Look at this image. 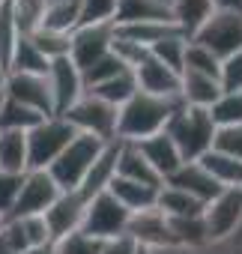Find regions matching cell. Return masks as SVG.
<instances>
[{
	"instance_id": "obj_1",
	"label": "cell",
	"mask_w": 242,
	"mask_h": 254,
	"mask_svg": "<svg viewBox=\"0 0 242 254\" xmlns=\"http://www.w3.org/2000/svg\"><path fill=\"white\" fill-rule=\"evenodd\" d=\"M182 108V99H159L147 93H135L117 114V141L138 144L144 138H153L165 132L168 120Z\"/></svg>"
},
{
	"instance_id": "obj_2",
	"label": "cell",
	"mask_w": 242,
	"mask_h": 254,
	"mask_svg": "<svg viewBox=\"0 0 242 254\" xmlns=\"http://www.w3.org/2000/svg\"><path fill=\"white\" fill-rule=\"evenodd\" d=\"M168 138L174 141V147L180 150L182 162H197L203 153L212 150V138H215V123L209 117V111L203 108H180L168 126H165Z\"/></svg>"
},
{
	"instance_id": "obj_3",
	"label": "cell",
	"mask_w": 242,
	"mask_h": 254,
	"mask_svg": "<svg viewBox=\"0 0 242 254\" xmlns=\"http://www.w3.org/2000/svg\"><path fill=\"white\" fill-rule=\"evenodd\" d=\"M105 147H108V144H102V141L93 138V135H75L72 144L48 165V177L57 183L60 191L78 189V186L87 180V174L93 171V165L99 162V156L105 153Z\"/></svg>"
},
{
	"instance_id": "obj_4",
	"label": "cell",
	"mask_w": 242,
	"mask_h": 254,
	"mask_svg": "<svg viewBox=\"0 0 242 254\" xmlns=\"http://www.w3.org/2000/svg\"><path fill=\"white\" fill-rule=\"evenodd\" d=\"M78 132L63 117H48L27 132V171H48V165L72 144Z\"/></svg>"
},
{
	"instance_id": "obj_5",
	"label": "cell",
	"mask_w": 242,
	"mask_h": 254,
	"mask_svg": "<svg viewBox=\"0 0 242 254\" xmlns=\"http://www.w3.org/2000/svg\"><path fill=\"white\" fill-rule=\"evenodd\" d=\"M188 42L206 48L209 54H215L218 60L242 51V12H227V9H215L191 36Z\"/></svg>"
},
{
	"instance_id": "obj_6",
	"label": "cell",
	"mask_w": 242,
	"mask_h": 254,
	"mask_svg": "<svg viewBox=\"0 0 242 254\" xmlns=\"http://www.w3.org/2000/svg\"><path fill=\"white\" fill-rule=\"evenodd\" d=\"M129 209L120 203L108 189H102L84 209V218L78 224L81 233L105 242V239H114V236H123L126 233V224H129Z\"/></svg>"
},
{
	"instance_id": "obj_7",
	"label": "cell",
	"mask_w": 242,
	"mask_h": 254,
	"mask_svg": "<svg viewBox=\"0 0 242 254\" xmlns=\"http://www.w3.org/2000/svg\"><path fill=\"white\" fill-rule=\"evenodd\" d=\"M117 114H120L117 108L105 105L102 99H96L90 93H84L63 114V120L72 126L78 135H93L102 144H111V141H117Z\"/></svg>"
},
{
	"instance_id": "obj_8",
	"label": "cell",
	"mask_w": 242,
	"mask_h": 254,
	"mask_svg": "<svg viewBox=\"0 0 242 254\" xmlns=\"http://www.w3.org/2000/svg\"><path fill=\"white\" fill-rule=\"evenodd\" d=\"M200 221H203L209 248L227 242L233 230L242 224V189H221L209 203H203Z\"/></svg>"
},
{
	"instance_id": "obj_9",
	"label": "cell",
	"mask_w": 242,
	"mask_h": 254,
	"mask_svg": "<svg viewBox=\"0 0 242 254\" xmlns=\"http://www.w3.org/2000/svg\"><path fill=\"white\" fill-rule=\"evenodd\" d=\"M57 197H60V189L48 177V171H27L21 177V189H18V197H15V206H12L9 218L45 215L54 206Z\"/></svg>"
},
{
	"instance_id": "obj_10",
	"label": "cell",
	"mask_w": 242,
	"mask_h": 254,
	"mask_svg": "<svg viewBox=\"0 0 242 254\" xmlns=\"http://www.w3.org/2000/svg\"><path fill=\"white\" fill-rule=\"evenodd\" d=\"M3 99H12L42 117H54V99H51V87L45 75H21V72H9L6 75V87H3Z\"/></svg>"
},
{
	"instance_id": "obj_11",
	"label": "cell",
	"mask_w": 242,
	"mask_h": 254,
	"mask_svg": "<svg viewBox=\"0 0 242 254\" xmlns=\"http://www.w3.org/2000/svg\"><path fill=\"white\" fill-rule=\"evenodd\" d=\"M126 233L138 242V248L144 251H174L177 242L171 236V227H168V218L153 206V209H141V212H132L129 215V224H126Z\"/></svg>"
},
{
	"instance_id": "obj_12",
	"label": "cell",
	"mask_w": 242,
	"mask_h": 254,
	"mask_svg": "<svg viewBox=\"0 0 242 254\" xmlns=\"http://www.w3.org/2000/svg\"><path fill=\"white\" fill-rule=\"evenodd\" d=\"M48 87H51V99H54V117H63L81 96H84V81H81V69L69 60H51L48 66Z\"/></svg>"
},
{
	"instance_id": "obj_13",
	"label": "cell",
	"mask_w": 242,
	"mask_h": 254,
	"mask_svg": "<svg viewBox=\"0 0 242 254\" xmlns=\"http://www.w3.org/2000/svg\"><path fill=\"white\" fill-rule=\"evenodd\" d=\"M111 39H114V24H84L72 30V48H69V60L78 69H87L90 63H96L99 57H105L111 51Z\"/></svg>"
},
{
	"instance_id": "obj_14",
	"label": "cell",
	"mask_w": 242,
	"mask_h": 254,
	"mask_svg": "<svg viewBox=\"0 0 242 254\" xmlns=\"http://www.w3.org/2000/svg\"><path fill=\"white\" fill-rule=\"evenodd\" d=\"M135 84L141 93L147 96H159V99H180V75L171 72L168 66H162L159 60L147 57L138 69H135Z\"/></svg>"
},
{
	"instance_id": "obj_15",
	"label": "cell",
	"mask_w": 242,
	"mask_h": 254,
	"mask_svg": "<svg viewBox=\"0 0 242 254\" xmlns=\"http://www.w3.org/2000/svg\"><path fill=\"white\" fill-rule=\"evenodd\" d=\"M114 177H123L150 189H162V177L150 168V162L141 156V150L129 141H120L117 147V162H114Z\"/></svg>"
},
{
	"instance_id": "obj_16",
	"label": "cell",
	"mask_w": 242,
	"mask_h": 254,
	"mask_svg": "<svg viewBox=\"0 0 242 254\" xmlns=\"http://www.w3.org/2000/svg\"><path fill=\"white\" fill-rule=\"evenodd\" d=\"M165 186H174V189L191 194V197L200 200V203H209V200L221 191V186H218V183H215V180L197 165V162H182L180 171L171 174V177L165 180Z\"/></svg>"
},
{
	"instance_id": "obj_17",
	"label": "cell",
	"mask_w": 242,
	"mask_h": 254,
	"mask_svg": "<svg viewBox=\"0 0 242 254\" xmlns=\"http://www.w3.org/2000/svg\"><path fill=\"white\" fill-rule=\"evenodd\" d=\"M135 147H138L141 156L150 162V168L162 177V183H165L171 174H177L180 165H182V156H180V150L174 147V141L168 138V132H159V135H153V138H144V141H138Z\"/></svg>"
},
{
	"instance_id": "obj_18",
	"label": "cell",
	"mask_w": 242,
	"mask_h": 254,
	"mask_svg": "<svg viewBox=\"0 0 242 254\" xmlns=\"http://www.w3.org/2000/svg\"><path fill=\"white\" fill-rule=\"evenodd\" d=\"M218 96H221L218 78L197 75V72H182L180 75V99H182L185 108H203V111H209Z\"/></svg>"
},
{
	"instance_id": "obj_19",
	"label": "cell",
	"mask_w": 242,
	"mask_h": 254,
	"mask_svg": "<svg viewBox=\"0 0 242 254\" xmlns=\"http://www.w3.org/2000/svg\"><path fill=\"white\" fill-rule=\"evenodd\" d=\"M182 33L174 21H132V24H114V36L126 39V42H135L141 48H153L156 42L168 39V36H177ZM185 36V33H182Z\"/></svg>"
},
{
	"instance_id": "obj_20",
	"label": "cell",
	"mask_w": 242,
	"mask_h": 254,
	"mask_svg": "<svg viewBox=\"0 0 242 254\" xmlns=\"http://www.w3.org/2000/svg\"><path fill=\"white\" fill-rule=\"evenodd\" d=\"M105 189H108L120 203H123L129 212L153 209V206H156V194H159V189H150V186H141V183L123 180V177H111Z\"/></svg>"
},
{
	"instance_id": "obj_21",
	"label": "cell",
	"mask_w": 242,
	"mask_h": 254,
	"mask_svg": "<svg viewBox=\"0 0 242 254\" xmlns=\"http://www.w3.org/2000/svg\"><path fill=\"white\" fill-rule=\"evenodd\" d=\"M197 165L221 186V189H242V162L233 156H224L218 150H209L197 159Z\"/></svg>"
},
{
	"instance_id": "obj_22",
	"label": "cell",
	"mask_w": 242,
	"mask_h": 254,
	"mask_svg": "<svg viewBox=\"0 0 242 254\" xmlns=\"http://www.w3.org/2000/svg\"><path fill=\"white\" fill-rule=\"evenodd\" d=\"M0 171L27 174V132L0 129Z\"/></svg>"
},
{
	"instance_id": "obj_23",
	"label": "cell",
	"mask_w": 242,
	"mask_h": 254,
	"mask_svg": "<svg viewBox=\"0 0 242 254\" xmlns=\"http://www.w3.org/2000/svg\"><path fill=\"white\" fill-rule=\"evenodd\" d=\"M90 96H96V99H102L105 105H111V108H123L135 93H138V84H135V72H120V75H114L111 81H102V84H96V87H90L87 90Z\"/></svg>"
},
{
	"instance_id": "obj_24",
	"label": "cell",
	"mask_w": 242,
	"mask_h": 254,
	"mask_svg": "<svg viewBox=\"0 0 242 254\" xmlns=\"http://www.w3.org/2000/svg\"><path fill=\"white\" fill-rule=\"evenodd\" d=\"M212 12V0H171V18L185 36H191Z\"/></svg>"
},
{
	"instance_id": "obj_25",
	"label": "cell",
	"mask_w": 242,
	"mask_h": 254,
	"mask_svg": "<svg viewBox=\"0 0 242 254\" xmlns=\"http://www.w3.org/2000/svg\"><path fill=\"white\" fill-rule=\"evenodd\" d=\"M156 209L162 215H168V218H188V215H200L203 212V203L194 200L191 194H185V191L162 183V189L156 194Z\"/></svg>"
},
{
	"instance_id": "obj_26",
	"label": "cell",
	"mask_w": 242,
	"mask_h": 254,
	"mask_svg": "<svg viewBox=\"0 0 242 254\" xmlns=\"http://www.w3.org/2000/svg\"><path fill=\"white\" fill-rule=\"evenodd\" d=\"M48 66H51V63L33 48V42H30L27 36H18L12 54H9L6 69H9V72H21V75H48Z\"/></svg>"
},
{
	"instance_id": "obj_27",
	"label": "cell",
	"mask_w": 242,
	"mask_h": 254,
	"mask_svg": "<svg viewBox=\"0 0 242 254\" xmlns=\"http://www.w3.org/2000/svg\"><path fill=\"white\" fill-rule=\"evenodd\" d=\"M42 120H48V117H42V114H36V111L18 105V102H12V99H3V102H0V129L30 132V129H36Z\"/></svg>"
},
{
	"instance_id": "obj_28",
	"label": "cell",
	"mask_w": 242,
	"mask_h": 254,
	"mask_svg": "<svg viewBox=\"0 0 242 254\" xmlns=\"http://www.w3.org/2000/svg\"><path fill=\"white\" fill-rule=\"evenodd\" d=\"M33 48L51 63V60H60V57H69V48H72V33H60V30H48V27H36L30 36Z\"/></svg>"
},
{
	"instance_id": "obj_29",
	"label": "cell",
	"mask_w": 242,
	"mask_h": 254,
	"mask_svg": "<svg viewBox=\"0 0 242 254\" xmlns=\"http://www.w3.org/2000/svg\"><path fill=\"white\" fill-rule=\"evenodd\" d=\"M185 48H188V36L177 33V36H168V39L156 42V45L150 48V57H153V60H159L162 66H168L171 72L182 75V60H185Z\"/></svg>"
},
{
	"instance_id": "obj_30",
	"label": "cell",
	"mask_w": 242,
	"mask_h": 254,
	"mask_svg": "<svg viewBox=\"0 0 242 254\" xmlns=\"http://www.w3.org/2000/svg\"><path fill=\"white\" fill-rule=\"evenodd\" d=\"M209 117L215 123V129H224V126H239L242 123V90L239 93H221L215 99V105L209 108Z\"/></svg>"
},
{
	"instance_id": "obj_31",
	"label": "cell",
	"mask_w": 242,
	"mask_h": 254,
	"mask_svg": "<svg viewBox=\"0 0 242 254\" xmlns=\"http://www.w3.org/2000/svg\"><path fill=\"white\" fill-rule=\"evenodd\" d=\"M12 3V18L21 36H30L45 15V0H9Z\"/></svg>"
},
{
	"instance_id": "obj_32",
	"label": "cell",
	"mask_w": 242,
	"mask_h": 254,
	"mask_svg": "<svg viewBox=\"0 0 242 254\" xmlns=\"http://www.w3.org/2000/svg\"><path fill=\"white\" fill-rule=\"evenodd\" d=\"M120 72H126V66L120 63L111 51L105 54V57H99L96 63H90L87 69H81V81H84V93L90 90V87H96V84H102V81H111L114 75H120Z\"/></svg>"
},
{
	"instance_id": "obj_33",
	"label": "cell",
	"mask_w": 242,
	"mask_h": 254,
	"mask_svg": "<svg viewBox=\"0 0 242 254\" xmlns=\"http://www.w3.org/2000/svg\"><path fill=\"white\" fill-rule=\"evenodd\" d=\"M218 69H221V60H218L215 54H209L206 48L188 42V48H185V60H182V72H197V75L218 78Z\"/></svg>"
},
{
	"instance_id": "obj_34",
	"label": "cell",
	"mask_w": 242,
	"mask_h": 254,
	"mask_svg": "<svg viewBox=\"0 0 242 254\" xmlns=\"http://www.w3.org/2000/svg\"><path fill=\"white\" fill-rule=\"evenodd\" d=\"M12 221H18L27 248H45V245H54V236H51V227H48L45 215H27V218H12Z\"/></svg>"
},
{
	"instance_id": "obj_35",
	"label": "cell",
	"mask_w": 242,
	"mask_h": 254,
	"mask_svg": "<svg viewBox=\"0 0 242 254\" xmlns=\"http://www.w3.org/2000/svg\"><path fill=\"white\" fill-rule=\"evenodd\" d=\"M117 18V0H84L78 27L84 24H114Z\"/></svg>"
},
{
	"instance_id": "obj_36",
	"label": "cell",
	"mask_w": 242,
	"mask_h": 254,
	"mask_svg": "<svg viewBox=\"0 0 242 254\" xmlns=\"http://www.w3.org/2000/svg\"><path fill=\"white\" fill-rule=\"evenodd\" d=\"M54 254H102V242L75 230V233H66L63 239L54 242Z\"/></svg>"
},
{
	"instance_id": "obj_37",
	"label": "cell",
	"mask_w": 242,
	"mask_h": 254,
	"mask_svg": "<svg viewBox=\"0 0 242 254\" xmlns=\"http://www.w3.org/2000/svg\"><path fill=\"white\" fill-rule=\"evenodd\" d=\"M212 150H218V153L233 156L236 162H242V123L239 126H224V129H215Z\"/></svg>"
},
{
	"instance_id": "obj_38",
	"label": "cell",
	"mask_w": 242,
	"mask_h": 254,
	"mask_svg": "<svg viewBox=\"0 0 242 254\" xmlns=\"http://www.w3.org/2000/svg\"><path fill=\"white\" fill-rule=\"evenodd\" d=\"M218 84H221V93H239L242 90V51L221 60Z\"/></svg>"
},
{
	"instance_id": "obj_39",
	"label": "cell",
	"mask_w": 242,
	"mask_h": 254,
	"mask_svg": "<svg viewBox=\"0 0 242 254\" xmlns=\"http://www.w3.org/2000/svg\"><path fill=\"white\" fill-rule=\"evenodd\" d=\"M21 177L24 174H3L0 171V218H9L12 206H15V197H18V189H21Z\"/></svg>"
},
{
	"instance_id": "obj_40",
	"label": "cell",
	"mask_w": 242,
	"mask_h": 254,
	"mask_svg": "<svg viewBox=\"0 0 242 254\" xmlns=\"http://www.w3.org/2000/svg\"><path fill=\"white\" fill-rule=\"evenodd\" d=\"M138 251H141V248H138V242H135L129 233L102 242V254H138Z\"/></svg>"
},
{
	"instance_id": "obj_41",
	"label": "cell",
	"mask_w": 242,
	"mask_h": 254,
	"mask_svg": "<svg viewBox=\"0 0 242 254\" xmlns=\"http://www.w3.org/2000/svg\"><path fill=\"white\" fill-rule=\"evenodd\" d=\"M215 9H227V12H242V0H212Z\"/></svg>"
},
{
	"instance_id": "obj_42",
	"label": "cell",
	"mask_w": 242,
	"mask_h": 254,
	"mask_svg": "<svg viewBox=\"0 0 242 254\" xmlns=\"http://www.w3.org/2000/svg\"><path fill=\"white\" fill-rule=\"evenodd\" d=\"M6 63H3V57H0V102H3V87H6Z\"/></svg>"
},
{
	"instance_id": "obj_43",
	"label": "cell",
	"mask_w": 242,
	"mask_h": 254,
	"mask_svg": "<svg viewBox=\"0 0 242 254\" xmlns=\"http://www.w3.org/2000/svg\"><path fill=\"white\" fill-rule=\"evenodd\" d=\"M24 254H54V245H45V248H27Z\"/></svg>"
},
{
	"instance_id": "obj_44",
	"label": "cell",
	"mask_w": 242,
	"mask_h": 254,
	"mask_svg": "<svg viewBox=\"0 0 242 254\" xmlns=\"http://www.w3.org/2000/svg\"><path fill=\"white\" fill-rule=\"evenodd\" d=\"M0 254H18V251H12V248L6 245V239H3V236H0Z\"/></svg>"
},
{
	"instance_id": "obj_45",
	"label": "cell",
	"mask_w": 242,
	"mask_h": 254,
	"mask_svg": "<svg viewBox=\"0 0 242 254\" xmlns=\"http://www.w3.org/2000/svg\"><path fill=\"white\" fill-rule=\"evenodd\" d=\"M138 254H150V251H144V248H141V251H138Z\"/></svg>"
},
{
	"instance_id": "obj_46",
	"label": "cell",
	"mask_w": 242,
	"mask_h": 254,
	"mask_svg": "<svg viewBox=\"0 0 242 254\" xmlns=\"http://www.w3.org/2000/svg\"><path fill=\"white\" fill-rule=\"evenodd\" d=\"M3 3H6V0H0V6H3Z\"/></svg>"
},
{
	"instance_id": "obj_47",
	"label": "cell",
	"mask_w": 242,
	"mask_h": 254,
	"mask_svg": "<svg viewBox=\"0 0 242 254\" xmlns=\"http://www.w3.org/2000/svg\"><path fill=\"white\" fill-rule=\"evenodd\" d=\"M0 224H3V218H0Z\"/></svg>"
}]
</instances>
